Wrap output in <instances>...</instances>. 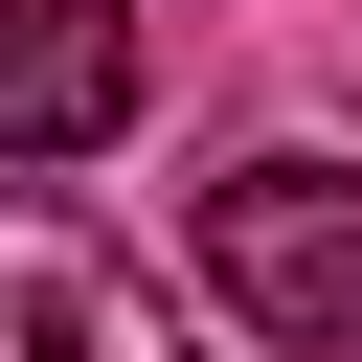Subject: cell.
Listing matches in <instances>:
<instances>
[{
	"label": "cell",
	"mask_w": 362,
	"mask_h": 362,
	"mask_svg": "<svg viewBox=\"0 0 362 362\" xmlns=\"http://www.w3.org/2000/svg\"><path fill=\"white\" fill-rule=\"evenodd\" d=\"M204 294L249 317V339H362V181L339 158H226L204 181Z\"/></svg>",
	"instance_id": "1"
},
{
	"label": "cell",
	"mask_w": 362,
	"mask_h": 362,
	"mask_svg": "<svg viewBox=\"0 0 362 362\" xmlns=\"http://www.w3.org/2000/svg\"><path fill=\"white\" fill-rule=\"evenodd\" d=\"M0 362H181V294L68 204H0Z\"/></svg>",
	"instance_id": "2"
},
{
	"label": "cell",
	"mask_w": 362,
	"mask_h": 362,
	"mask_svg": "<svg viewBox=\"0 0 362 362\" xmlns=\"http://www.w3.org/2000/svg\"><path fill=\"white\" fill-rule=\"evenodd\" d=\"M136 90H158L136 0H0V158H90L136 136Z\"/></svg>",
	"instance_id": "3"
}]
</instances>
